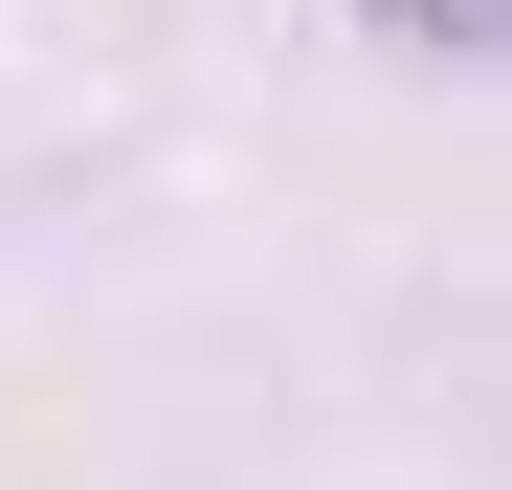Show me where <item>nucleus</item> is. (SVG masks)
Wrapping results in <instances>:
<instances>
[{"mask_svg":"<svg viewBox=\"0 0 512 490\" xmlns=\"http://www.w3.org/2000/svg\"><path fill=\"white\" fill-rule=\"evenodd\" d=\"M357 23H379V45H423V67H468V45L512 23V0H357Z\"/></svg>","mask_w":512,"mask_h":490,"instance_id":"f257e3e1","label":"nucleus"}]
</instances>
